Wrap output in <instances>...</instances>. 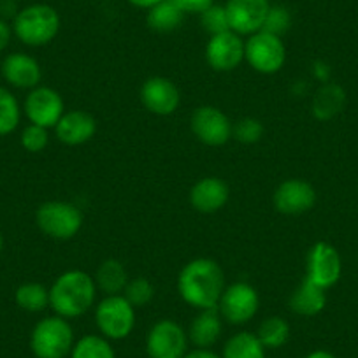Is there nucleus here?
I'll use <instances>...</instances> for the list:
<instances>
[{
    "instance_id": "f257e3e1",
    "label": "nucleus",
    "mask_w": 358,
    "mask_h": 358,
    "mask_svg": "<svg viewBox=\"0 0 358 358\" xmlns=\"http://www.w3.org/2000/svg\"><path fill=\"white\" fill-rule=\"evenodd\" d=\"M225 287L222 265L208 257L194 258L178 274L179 297L197 311L218 308Z\"/></svg>"
},
{
    "instance_id": "f03ea898",
    "label": "nucleus",
    "mask_w": 358,
    "mask_h": 358,
    "mask_svg": "<svg viewBox=\"0 0 358 358\" xmlns=\"http://www.w3.org/2000/svg\"><path fill=\"white\" fill-rule=\"evenodd\" d=\"M97 292L92 274L71 268L62 273L50 287V308L65 320L79 318L94 308Z\"/></svg>"
},
{
    "instance_id": "7ed1b4c3",
    "label": "nucleus",
    "mask_w": 358,
    "mask_h": 358,
    "mask_svg": "<svg viewBox=\"0 0 358 358\" xmlns=\"http://www.w3.org/2000/svg\"><path fill=\"white\" fill-rule=\"evenodd\" d=\"M60 15L48 4H32L23 8L13 22V32L30 48L50 44L60 32Z\"/></svg>"
},
{
    "instance_id": "20e7f679",
    "label": "nucleus",
    "mask_w": 358,
    "mask_h": 358,
    "mask_svg": "<svg viewBox=\"0 0 358 358\" xmlns=\"http://www.w3.org/2000/svg\"><path fill=\"white\" fill-rule=\"evenodd\" d=\"M74 343L72 325L58 315L39 320L30 334V350L36 358H67Z\"/></svg>"
},
{
    "instance_id": "39448f33",
    "label": "nucleus",
    "mask_w": 358,
    "mask_h": 358,
    "mask_svg": "<svg viewBox=\"0 0 358 358\" xmlns=\"http://www.w3.org/2000/svg\"><path fill=\"white\" fill-rule=\"evenodd\" d=\"M83 213L67 201H48L37 208L36 223L44 236L55 241L74 239L83 229Z\"/></svg>"
},
{
    "instance_id": "423d86ee",
    "label": "nucleus",
    "mask_w": 358,
    "mask_h": 358,
    "mask_svg": "<svg viewBox=\"0 0 358 358\" xmlns=\"http://www.w3.org/2000/svg\"><path fill=\"white\" fill-rule=\"evenodd\" d=\"M95 325L111 343L127 339L136 327V308L123 295H106L95 304Z\"/></svg>"
},
{
    "instance_id": "0eeeda50",
    "label": "nucleus",
    "mask_w": 358,
    "mask_h": 358,
    "mask_svg": "<svg viewBox=\"0 0 358 358\" xmlns=\"http://www.w3.org/2000/svg\"><path fill=\"white\" fill-rule=\"evenodd\" d=\"M244 62L258 74H276L287 62V46L280 36L258 30L244 41Z\"/></svg>"
},
{
    "instance_id": "6e6552de",
    "label": "nucleus",
    "mask_w": 358,
    "mask_h": 358,
    "mask_svg": "<svg viewBox=\"0 0 358 358\" xmlns=\"http://www.w3.org/2000/svg\"><path fill=\"white\" fill-rule=\"evenodd\" d=\"M144 346L148 358H183L188 353L190 341L183 325L176 320L164 318L148 330Z\"/></svg>"
},
{
    "instance_id": "1a4fd4ad",
    "label": "nucleus",
    "mask_w": 358,
    "mask_h": 358,
    "mask_svg": "<svg viewBox=\"0 0 358 358\" xmlns=\"http://www.w3.org/2000/svg\"><path fill=\"white\" fill-rule=\"evenodd\" d=\"M260 309V295L253 285L236 281L227 285L218 302V311L223 322L230 325H246L257 316Z\"/></svg>"
},
{
    "instance_id": "9d476101",
    "label": "nucleus",
    "mask_w": 358,
    "mask_h": 358,
    "mask_svg": "<svg viewBox=\"0 0 358 358\" xmlns=\"http://www.w3.org/2000/svg\"><path fill=\"white\" fill-rule=\"evenodd\" d=\"M190 130L199 143L211 148L225 146L234 136V123L216 106H199L190 116Z\"/></svg>"
},
{
    "instance_id": "9b49d317",
    "label": "nucleus",
    "mask_w": 358,
    "mask_h": 358,
    "mask_svg": "<svg viewBox=\"0 0 358 358\" xmlns=\"http://www.w3.org/2000/svg\"><path fill=\"white\" fill-rule=\"evenodd\" d=\"M343 260L339 251L327 241H318L309 248L306 255V280L316 287L329 290L341 280Z\"/></svg>"
},
{
    "instance_id": "f8f14e48",
    "label": "nucleus",
    "mask_w": 358,
    "mask_h": 358,
    "mask_svg": "<svg viewBox=\"0 0 358 358\" xmlns=\"http://www.w3.org/2000/svg\"><path fill=\"white\" fill-rule=\"evenodd\" d=\"M23 111H25L30 123L51 130L57 127V123L60 122L67 109H65V102L60 92H57L51 86L39 85L29 90Z\"/></svg>"
},
{
    "instance_id": "ddd939ff",
    "label": "nucleus",
    "mask_w": 358,
    "mask_h": 358,
    "mask_svg": "<svg viewBox=\"0 0 358 358\" xmlns=\"http://www.w3.org/2000/svg\"><path fill=\"white\" fill-rule=\"evenodd\" d=\"M318 194L309 181L299 178L285 179L273 194V206L278 213L299 216L309 213L316 206Z\"/></svg>"
},
{
    "instance_id": "4468645a",
    "label": "nucleus",
    "mask_w": 358,
    "mask_h": 358,
    "mask_svg": "<svg viewBox=\"0 0 358 358\" xmlns=\"http://www.w3.org/2000/svg\"><path fill=\"white\" fill-rule=\"evenodd\" d=\"M141 102L151 115L171 116L181 106V92L172 79L165 76H151L141 86Z\"/></svg>"
},
{
    "instance_id": "2eb2a0df",
    "label": "nucleus",
    "mask_w": 358,
    "mask_h": 358,
    "mask_svg": "<svg viewBox=\"0 0 358 358\" xmlns=\"http://www.w3.org/2000/svg\"><path fill=\"white\" fill-rule=\"evenodd\" d=\"M206 62L216 72H232L244 62V39L239 34L227 32L209 36Z\"/></svg>"
},
{
    "instance_id": "dca6fc26",
    "label": "nucleus",
    "mask_w": 358,
    "mask_h": 358,
    "mask_svg": "<svg viewBox=\"0 0 358 358\" xmlns=\"http://www.w3.org/2000/svg\"><path fill=\"white\" fill-rule=\"evenodd\" d=\"M271 9L268 0H227L225 11L230 30L243 36H251L264 29L265 18Z\"/></svg>"
},
{
    "instance_id": "f3484780",
    "label": "nucleus",
    "mask_w": 358,
    "mask_h": 358,
    "mask_svg": "<svg viewBox=\"0 0 358 358\" xmlns=\"http://www.w3.org/2000/svg\"><path fill=\"white\" fill-rule=\"evenodd\" d=\"M230 199V188L225 179L218 176H206L190 188L188 201L197 213L215 215L222 211Z\"/></svg>"
},
{
    "instance_id": "a211bd4d",
    "label": "nucleus",
    "mask_w": 358,
    "mask_h": 358,
    "mask_svg": "<svg viewBox=\"0 0 358 358\" xmlns=\"http://www.w3.org/2000/svg\"><path fill=\"white\" fill-rule=\"evenodd\" d=\"M55 136L65 146H81L92 141L97 134V120L92 113L83 109L65 111L55 127Z\"/></svg>"
},
{
    "instance_id": "6ab92c4d",
    "label": "nucleus",
    "mask_w": 358,
    "mask_h": 358,
    "mask_svg": "<svg viewBox=\"0 0 358 358\" xmlns=\"http://www.w3.org/2000/svg\"><path fill=\"white\" fill-rule=\"evenodd\" d=\"M2 76L11 86L20 90H32L41 85L43 69L34 57L27 53H11L2 62Z\"/></svg>"
},
{
    "instance_id": "aec40b11",
    "label": "nucleus",
    "mask_w": 358,
    "mask_h": 358,
    "mask_svg": "<svg viewBox=\"0 0 358 358\" xmlns=\"http://www.w3.org/2000/svg\"><path fill=\"white\" fill-rule=\"evenodd\" d=\"M222 332L223 318L220 315L218 308L199 311L197 316L190 322V327L187 329L190 344H194L195 348H202V350H211L220 341Z\"/></svg>"
},
{
    "instance_id": "412c9836",
    "label": "nucleus",
    "mask_w": 358,
    "mask_h": 358,
    "mask_svg": "<svg viewBox=\"0 0 358 358\" xmlns=\"http://www.w3.org/2000/svg\"><path fill=\"white\" fill-rule=\"evenodd\" d=\"M327 306V290L316 287L309 280H302L297 285L294 292H292L290 299H288V308L292 313L297 316H304V318H311V316L320 315Z\"/></svg>"
},
{
    "instance_id": "4be33fe9",
    "label": "nucleus",
    "mask_w": 358,
    "mask_h": 358,
    "mask_svg": "<svg viewBox=\"0 0 358 358\" xmlns=\"http://www.w3.org/2000/svg\"><path fill=\"white\" fill-rule=\"evenodd\" d=\"M346 106V92L337 83H323L313 97L311 113L320 122H330Z\"/></svg>"
},
{
    "instance_id": "5701e85b",
    "label": "nucleus",
    "mask_w": 358,
    "mask_h": 358,
    "mask_svg": "<svg viewBox=\"0 0 358 358\" xmlns=\"http://www.w3.org/2000/svg\"><path fill=\"white\" fill-rule=\"evenodd\" d=\"M95 285L104 295H123L130 276L123 262L118 258H106L95 271Z\"/></svg>"
},
{
    "instance_id": "b1692460",
    "label": "nucleus",
    "mask_w": 358,
    "mask_h": 358,
    "mask_svg": "<svg viewBox=\"0 0 358 358\" xmlns=\"http://www.w3.org/2000/svg\"><path fill=\"white\" fill-rule=\"evenodd\" d=\"M185 20V13L172 2V0H162L157 6L148 9L146 23L151 30L160 34L174 32L181 27Z\"/></svg>"
},
{
    "instance_id": "393cba45",
    "label": "nucleus",
    "mask_w": 358,
    "mask_h": 358,
    "mask_svg": "<svg viewBox=\"0 0 358 358\" xmlns=\"http://www.w3.org/2000/svg\"><path fill=\"white\" fill-rule=\"evenodd\" d=\"M264 344L258 341L257 334L241 330L229 337L222 351V358H267Z\"/></svg>"
},
{
    "instance_id": "a878e982",
    "label": "nucleus",
    "mask_w": 358,
    "mask_h": 358,
    "mask_svg": "<svg viewBox=\"0 0 358 358\" xmlns=\"http://www.w3.org/2000/svg\"><path fill=\"white\" fill-rule=\"evenodd\" d=\"M255 334L265 350H280L290 341L292 327L283 316H267L262 320Z\"/></svg>"
},
{
    "instance_id": "bb28decb",
    "label": "nucleus",
    "mask_w": 358,
    "mask_h": 358,
    "mask_svg": "<svg viewBox=\"0 0 358 358\" xmlns=\"http://www.w3.org/2000/svg\"><path fill=\"white\" fill-rule=\"evenodd\" d=\"M15 301L23 311L43 313L44 309L50 308V288L44 287L43 283L29 281L16 288Z\"/></svg>"
},
{
    "instance_id": "cd10ccee",
    "label": "nucleus",
    "mask_w": 358,
    "mask_h": 358,
    "mask_svg": "<svg viewBox=\"0 0 358 358\" xmlns=\"http://www.w3.org/2000/svg\"><path fill=\"white\" fill-rule=\"evenodd\" d=\"M71 358H116V351L111 341L101 334H86L81 339H76L72 346Z\"/></svg>"
},
{
    "instance_id": "c85d7f7f",
    "label": "nucleus",
    "mask_w": 358,
    "mask_h": 358,
    "mask_svg": "<svg viewBox=\"0 0 358 358\" xmlns=\"http://www.w3.org/2000/svg\"><path fill=\"white\" fill-rule=\"evenodd\" d=\"M22 120V109L18 101L8 88L0 86V136L15 132Z\"/></svg>"
},
{
    "instance_id": "c756f323",
    "label": "nucleus",
    "mask_w": 358,
    "mask_h": 358,
    "mask_svg": "<svg viewBox=\"0 0 358 358\" xmlns=\"http://www.w3.org/2000/svg\"><path fill=\"white\" fill-rule=\"evenodd\" d=\"M123 297L136 309L144 308L155 299V285L144 276L130 278L125 290H123Z\"/></svg>"
},
{
    "instance_id": "7c9ffc66",
    "label": "nucleus",
    "mask_w": 358,
    "mask_h": 358,
    "mask_svg": "<svg viewBox=\"0 0 358 358\" xmlns=\"http://www.w3.org/2000/svg\"><path fill=\"white\" fill-rule=\"evenodd\" d=\"M264 123L253 116H244L239 122L234 123V136L241 144H255L264 137Z\"/></svg>"
},
{
    "instance_id": "2f4dec72",
    "label": "nucleus",
    "mask_w": 358,
    "mask_h": 358,
    "mask_svg": "<svg viewBox=\"0 0 358 358\" xmlns=\"http://www.w3.org/2000/svg\"><path fill=\"white\" fill-rule=\"evenodd\" d=\"M201 25L209 36H216V34H222L230 30L229 25V16H227L225 6L213 4L211 8L206 9L204 13H201Z\"/></svg>"
},
{
    "instance_id": "473e14b6",
    "label": "nucleus",
    "mask_w": 358,
    "mask_h": 358,
    "mask_svg": "<svg viewBox=\"0 0 358 358\" xmlns=\"http://www.w3.org/2000/svg\"><path fill=\"white\" fill-rule=\"evenodd\" d=\"M20 143L29 153H43L50 144V130L29 123L20 136Z\"/></svg>"
},
{
    "instance_id": "72a5a7b5",
    "label": "nucleus",
    "mask_w": 358,
    "mask_h": 358,
    "mask_svg": "<svg viewBox=\"0 0 358 358\" xmlns=\"http://www.w3.org/2000/svg\"><path fill=\"white\" fill-rule=\"evenodd\" d=\"M292 27V15L285 6H271L267 13V18H265L264 29L265 32L274 34V36L283 37V34L288 32V29Z\"/></svg>"
},
{
    "instance_id": "f704fd0d",
    "label": "nucleus",
    "mask_w": 358,
    "mask_h": 358,
    "mask_svg": "<svg viewBox=\"0 0 358 358\" xmlns=\"http://www.w3.org/2000/svg\"><path fill=\"white\" fill-rule=\"evenodd\" d=\"M185 15H201L215 4V0H172Z\"/></svg>"
},
{
    "instance_id": "c9c22d12",
    "label": "nucleus",
    "mask_w": 358,
    "mask_h": 358,
    "mask_svg": "<svg viewBox=\"0 0 358 358\" xmlns=\"http://www.w3.org/2000/svg\"><path fill=\"white\" fill-rule=\"evenodd\" d=\"M11 36H13V29L4 22V20H0V51H4L6 48L9 46L11 43Z\"/></svg>"
},
{
    "instance_id": "e433bc0d",
    "label": "nucleus",
    "mask_w": 358,
    "mask_h": 358,
    "mask_svg": "<svg viewBox=\"0 0 358 358\" xmlns=\"http://www.w3.org/2000/svg\"><path fill=\"white\" fill-rule=\"evenodd\" d=\"M183 358H222V355H218L213 350H202V348H194V350H188V353Z\"/></svg>"
},
{
    "instance_id": "4c0bfd02",
    "label": "nucleus",
    "mask_w": 358,
    "mask_h": 358,
    "mask_svg": "<svg viewBox=\"0 0 358 358\" xmlns=\"http://www.w3.org/2000/svg\"><path fill=\"white\" fill-rule=\"evenodd\" d=\"M315 76L322 83H329V78H330L329 65L323 64V62H316V64H315Z\"/></svg>"
},
{
    "instance_id": "58836bf2",
    "label": "nucleus",
    "mask_w": 358,
    "mask_h": 358,
    "mask_svg": "<svg viewBox=\"0 0 358 358\" xmlns=\"http://www.w3.org/2000/svg\"><path fill=\"white\" fill-rule=\"evenodd\" d=\"M129 4H132L134 8H139V9H151L153 6H157L158 2H162V0H127Z\"/></svg>"
},
{
    "instance_id": "ea45409f",
    "label": "nucleus",
    "mask_w": 358,
    "mask_h": 358,
    "mask_svg": "<svg viewBox=\"0 0 358 358\" xmlns=\"http://www.w3.org/2000/svg\"><path fill=\"white\" fill-rule=\"evenodd\" d=\"M304 358H337V357L327 350H315V351H311V353L306 355Z\"/></svg>"
},
{
    "instance_id": "a19ab883",
    "label": "nucleus",
    "mask_w": 358,
    "mask_h": 358,
    "mask_svg": "<svg viewBox=\"0 0 358 358\" xmlns=\"http://www.w3.org/2000/svg\"><path fill=\"white\" fill-rule=\"evenodd\" d=\"M2 250H4V237L0 234V253H2Z\"/></svg>"
}]
</instances>
